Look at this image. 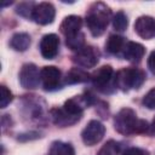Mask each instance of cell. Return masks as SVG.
I'll return each instance as SVG.
<instances>
[{
    "label": "cell",
    "instance_id": "24",
    "mask_svg": "<svg viewBox=\"0 0 155 155\" xmlns=\"http://www.w3.org/2000/svg\"><path fill=\"white\" fill-rule=\"evenodd\" d=\"M34 7H35V4L34 2H21L17 8H16V12L23 17H30L31 18V15H33V11H34Z\"/></svg>",
    "mask_w": 155,
    "mask_h": 155
},
{
    "label": "cell",
    "instance_id": "28",
    "mask_svg": "<svg viewBox=\"0 0 155 155\" xmlns=\"http://www.w3.org/2000/svg\"><path fill=\"white\" fill-rule=\"evenodd\" d=\"M147 154L148 151H144L139 148H130L124 153V155H147Z\"/></svg>",
    "mask_w": 155,
    "mask_h": 155
},
{
    "label": "cell",
    "instance_id": "6",
    "mask_svg": "<svg viewBox=\"0 0 155 155\" xmlns=\"http://www.w3.org/2000/svg\"><path fill=\"white\" fill-rule=\"evenodd\" d=\"M104 133H105L104 125L98 120H91L86 125V127L82 130L81 138H82V142L85 143V145L92 147L103 139Z\"/></svg>",
    "mask_w": 155,
    "mask_h": 155
},
{
    "label": "cell",
    "instance_id": "17",
    "mask_svg": "<svg viewBox=\"0 0 155 155\" xmlns=\"http://www.w3.org/2000/svg\"><path fill=\"white\" fill-rule=\"evenodd\" d=\"M91 79V76L85 71L82 70L81 68H71L67 75H65V84L68 85H74V84H81V82H86Z\"/></svg>",
    "mask_w": 155,
    "mask_h": 155
},
{
    "label": "cell",
    "instance_id": "16",
    "mask_svg": "<svg viewBox=\"0 0 155 155\" xmlns=\"http://www.w3.org/2000/svg\"><path fill=\"white\" fill-rule=\"evenodd\" d=\"M30 42H31V40H30L29 34H27V33H16L10 40V46L15 51L24 52L29 48Z\"/></svg>",
    "mask_w": 155,
    "mask_h": 155
},
{
    "label": "cell",
    "instance_id": "23",
    "mask_svg": "<svg viewBox=\"0 0 155 155\" xmlns=\"http://www.w3.org/2000/svg\"><path fill=\"white\" fill-rule=\"evenodd\" d=\"M13 99L12 92L6 87V86H0V108L4 109L6 108Z\"/></svg>",
    "mask_w": 155,
    "mask_h": 155
},
{
    "label": "cell",
    "instance_id": "25",
    "mask_svg": "<svg viewBox=\"0 0 155 155\" xmlns=\"http://www.w3.org/2000/svg\"><path fill=\"white\" fill-rule=\"evenodd\" d=\"M142 103L148 109H155V87L148 91V93L143 97Z\"/></svg>",
    "mask_w": 155,
    "mask_h": 155
},
{
    "label": "cell",
    "instance_id": "22",
    "mask_svg": "<svg viewBox=\"0 0 155 155\" xmlns=\"http://www.w3.org/2000/svg\"><path fill=\"white\" fill-rule=\"evenodd\" d=\"M117 154H119V144L113 139L104 143L99 149V151L97 153V155H117Z\"/></svg>",
    "mask_w": 155,
    "mask_h": 155
},
{
    "label": "cell",
    "instance_id": "13",
    "mask_svg": "<svg viewBox=\"0 0 155 155\" xmlns=\"http://www.w3.org/2000/svg\"><path fill=\"white\" fill-rule=\"evenodd\" d=\"M59 47V39L56 34H46L40 41L41 56L46 59H52L57 56Z\"/></svg>",
    "mask_w": 155,
    "mask_h": 155
},
{
    "label": "cell",
    "instance_id": "27",
    "mask_svg": "<svg viewBox=\"0 0 155 155\" xmlns=\"http://www.w3.org/2000/svg\"><path fill=\"white\" fill-rule=\"evenodd\" d=\"M147 64H148L149 70H150L153 74H155V50H154V51H153V52L149 54Z\"/></svg>",
    "mask_w": 155,
    "mask_h": 155
},
{
    "label": "cell",
    "instance_id": "21",
    "mask_svg": "<svg viewBox=\"0 0 155 155\" xmlns=\"http://www.w3.org/2000/svg\"><path fill=\"white\" fill-rule=\"evenodd\" d=\"M127 24H128L127 16L122 11H119V12H116L114 15V17H113V27H114L115 30L124 31V30H126Z\"/></svg>",
    "mask_w": 155,
    "mask_h": 155
},
{
    "label": "cell",
    "instance_id": "19",
    "mask_svg": "<svg viewBox=\"0 0 155 155\" xmlns=\"http://www.w3.org/2000/svg\"><path fill=\"white\" fill-rule=\"evenodd\" d=\"M48 155H75V150L71 144L56 140L51 144Z\"/></svg>",
    "mask_w": 155,
    "mask_h": 155
},
{
    "label": "cell",
    "instance_id": "12",
    "mask_svg": "<svg viewBox=\"0 0 155 155\" xmlns=\"http://www.w3.org/2000/svg\"><path fill=\"white\" fill-rule=\"evenodd\" d=\"M134 31L145 40L155 36V19L150 16H140L134 22Z\"/></svg>",
    "mask_w": 155,
    "mask_h": 155
},
{
    "label": "cell",
    "instance_id": "7",
    "mask_svg": "<svg viewBox=\"0 0 155 155\" xmlns=\"http://www.w3.org/2000/svg\"><path fill=\"white\" fill-rule=\"evenodd\" d=\"M41 81L40 70L33 63H25L22 65L19 71V84L27 90H33L39 86Z\"/></svg>",
    "mask_w": 155,
    "mask_h": 155
},
{
    "label": "cell",
    "instance_id": "14",
    "mask_svg": "<svg viewBox=\"0 0 155 155\" xmlns=\"http://www.w3.org/2000/svg\"><path fill=\"white\" fill-rule=\"evenodd\" d=\"M81 27H82L81 17L71 15V16H67L62 21V23L59 25V30L65 38H69V36H73L78 33H80Z\"/></svg>",
    "mask_w": 155,
    "mask_h": 155
},
{
    "label": "cell",
    "instance_id": "18",
    "mask_svg": "<svg viewBox=\"0 0 155 155\" xmlns=\"http://www.w3.org/2000/svg\"><path fill=\"white\" fill-rule=\"evenodd\" d=\"M125 45H126V41L122 36L113 34L109 36L108 41L105 42V50L111 54H117L121 51H124Z\"/></svg>",
    "mask_w": 155,
    "mask_h": 155
},
{
    "label": "cell",
    "instance_id": "3",
    "mask_svg": "<svg viewBox=\"0 0 155 155\" xmlns=\"http://www.w3.org/2000/svg\"><path fill=\"white\" fill-rule=\"evenodd\" d=\"M145 80V74L138 68H122L114 76V86L124 92L139 88Z\"/></svg>",
    "mask_w": 155,
    "mask_h": 155
},
{
    "label": "cell",
    "instance_id": "10",
    "mask_svg": "<svg viewBox=\"0 0 155 155\" xmlns=\"http://www.w3.org/2000/svg\"><path fill=\"white\" fill-rule=\"evenodd\" d=\"M56 16V10L53 7L52 4L50 2H40L38 5H35L33 15H31V19L41 25H46L53 22Z\"/></svg>",
    "mask_w": 155,
    "mask_h": 155
},
{
    "label": "cell",
    "instance_id": "8",
    "mask_svg": "<svg viewBox=\"0 0 155 155\" xmlns=\"http://www.w3.org/2000/svg\"><path fill=\"white\" fill-rule=\"evenodd\" d=\"M99 61V52L93 46H84L73 56V62L82 68H93Z\"/></svg>",
    "mask_w": 155,
    "mask_h": 155
},
{
    "label": "cell",
    "instance_id": "26",
    "mask_svg": "<svg viewBox=\"0 0 155 155\" xmlns=\"http://www.w3.org/2000/svg\"><path fill=\"white\" fill-rule=\"evenodd\" d=\"M40 137V134L38 133V132H34V131H30V132H27V133H22V134H19L18 136V140H21V142H25V140H30V139H36V138H39Z\"/></svg>",
    "mask_w": 155,
    "mask_h": 155
},
{
    "label": "cell",
    "instance_id": "1",
    "mask_svg": "<svg viewBox=\"0 0 155 155\" xmlns=\"http://www.w3.org/2000/svg\"><path fill=\"white\" fill-rule=\"evenodd\" d=\"M114 127L116 132L124 136L145 133L149 125L145 120H139L137 114L131 108H122L114 119Z\"/></svg>",
    "mask_w": 155,
    "mask_h": 155
},
{
    "label": "cell",
    "instance_id": "20",
    "mask_svg": "<svg viewBox=\"0 0 155 155\" xmlns=\"http://www.w3.org/2000/svg\"><path fill=\"white\" fill-rule=\"evenodd\" d=\"M65 45L74 51H79L80 48H82L85 46V35L80 31L73 36L65 38Z\"/></svg>",
    "mask_w": 155,
    "mask_h": 155
},
{
    "label": "cell",
    "instance_id": "5",
    "mask_svg": "<svg viewBox=\"0 0 155 155\" xmlns=\"http://www.w3.org/2000/svg\"><path fill=\"white\" fill-rule=\"evenodd\" d=\"M114 70L110 65H102L101 68H98L92 75H91V81L93 84V86L101 91V92H110L113 85L111 81H114Z\"/></svg>",
    "mask_w": 155,
    "mask_h": 155
},
{
    "label": "cell",
    "instance_id": "9",
    "mask_svg": "<svg viewBox=\"0 0 155 155\" xmlns=\"http://www.w3.org/2000/svg\"><path fill=\"white\" fill-rule=\"evenodd\" d=\"M61 70L53 65H46L40 70L42 87L46 91H54L61 86Z\"/></svg>",
    "mask_w": 155,
    "mask_h": 155
},
{
    "label": "cell",
    "instance_id": "29",
    "mask_svg": "<svg viewBox=\"0 0 155 155\" xmlns=\"http://www.w3.org/2000/svg\"><path fill=\"white\" fill-rule=\"evenodd\" d=\"M151 127H153V131L155 132V117H154V120H153V125H151Z\"/></svg>",
    "mask_w": 155,
    "mask_h": 155
},
{
    "label": "cell",
    "instance_id": "15",
    "mask_svg": "<svg viewBox=\"0 0 155 155\" xmlns=\"http://www.w3.org/2000/svg\"><path fill=\"white\" fill-rule=\"evenodd\" d=\"M145 53V48L143 45H140L139 42H134V41H128L125 45V48L122 51L124 58L127 59L128 62L132 63H138L142 61L143 56Z\"/></svg>",
    "mask_w": 155,
    "mask_h": 155
},
{
    "label": "cell",
    "instance_id": "4",
    "mask_svg": "<svg viewBox=\"0 0 155 155\" xmlns=\"http://www.w3.org/2000/svg\"><path fill=\"white\" fill-rule=\"evenodd\" d=\"M45 102L38 96H24L22 98L23 115L30 121L41 122L45 119Z\"/></svg>",
    "mask_w": 155,
    "mask_h": 155
},
{
    "label": "cell",
    "instance_id": "11",
    "mask_svg": "<svg viewBox=\"0 0 155 155\" xmlns=\"http://www.w3.org/2000/svg\"><path fill=\"white\" fill-rule=\"evenodd\" d=\"M50 116L52 119V122L59 127H67L76 124L81 116L80 115H74L65 110L63 107L62 108H53L50 110Z\"/></svg>",
    "mask_w": 155,
    "mask_h": 155
},
{
    "label": "cell",
    "instance_id": "2",
    "mask_svg": "<svg viewBox=\"0 0 155 155\" xmlns=\"http://www.w3.org/2000/svg\"><path fill=\"white\" fill-rule=\"evenodd\" d=\"M111 18V10L104 2H93L86 13V25L93 36H101Z\"/></svg>",
    "mask_w": 155,
    "mask_h": 155
}]
</instances>
